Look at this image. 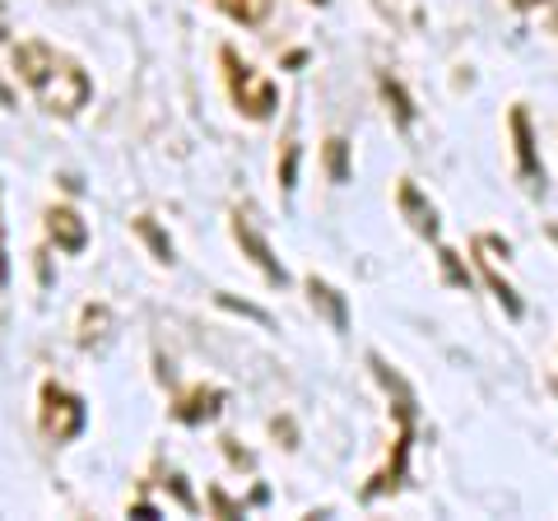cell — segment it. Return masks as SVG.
Segmentation results:
<instances>
[{
    "instance_id": "obj_1",
    "label": "cell",
    "mask_w": 558,
    "mask_h": 521,
    "mask_svg": "<svg viewBox=\"0 0 558 521\" xmlns=\"http://www.w3.org/2000/svg\"><path fill=\"white\" fill-rule=\"evenodd\" d=\"M10 61H14V75H20L28 84V94L38 98L43 112H51V117H80L84 108H89V98H94L89 71H84L75 57L57 51L51 43L24 38L20 47L10 51Z\"/></svg>"
},
{
    "instance_id": "obj_2",
    "label": "cell",
    "mask_w": 558,
    "mask_h": 521,
    "mask_svg": "<svg viewBox=\"0 0 558 521\" xmlns=\"http://www.w3.org/2000/svg\"><path fill=\"white\" fill-rule=\"evenodd\" d=\"M368 363H373V373L381 377V387H387V391L396 396V401H391V405L400 410V433H396V451H391V461H387V465H381V471L373 475V484H368V489H363V498H368V502H373V498H381V494H391V489H396V484H400V480H405V457H410V443H414V414H418V410H414V391L405 387V381H400V373H391V368H387V363H381L377 354H373Z\"/></svg>"
},
{
    "instance_id": "obj_3",
    "label": "cell",
    "mask_w": 558,
    "mask_h": 521,
    "mask_svg": "<svg viewBox=\"0 0 558 521\" xmlns=\"http://www.w3.org/2000/svg\"><path fill=\"white\" fill-rule=\"evenodd\" d=\"M219 65H223V84H229V98L238 102V112H242V117H252V121L275 117V108H279V89L256 71L252 61H242L233 47H219Z\"/></svg>"
},
{
    "instance_id": "obj_4",
    "label": "cell",
    "mask_w": 558,
    "mask_h": 521,
    "mask_svg": "<svg viewBox=\"0 0 558 521\" xmlns=\"http://www.w3.org/2000/svg\"><path fill=\"white\" fill-rule=\"evenodd\" d=\"M38 424L51 443H70V438H80L84 424H89V410H84V401L75 391H65L61 381H43V396H38Z\"/></svg>"
},
{
    "instance_id": "obj_5",
    "label": "cell",
    "mask_w": 558,
    "mask_h": 521,
    "mask_svg": "<svg viewBox=\"0 0 558 521\" xmlns=\"http://www.w3.org/2000/svg\"><path fill=\"white\" fill-rule=\"evenodd\" d=\"M233 242H238L242 256H247L270 284H289V270L279 266V256L270 252V242L260 238V229L252 223V210H233Z\"/></svg>"
},
{
    "instance_id": "obj_6",
    "label": "cell",
    "mask_w": 558,
    "mask_h": 521,
    "mask_svg": "<svg viewBox=\"0 0 558 521\" xmlns=\"http://www.w3.org/2000/svg\"><path fill=\"white\" fill-rule=\"evenodd\" d=\"M47 238L57 242L61 252L80 256L84 247H89V223L80 219V210H70V205H51L47 210Z\"/></svg>"
},
{
    "instance_id": "obj_7",
    "label": "cell",
    "mask_w": 558,
    "mask_h": 521,
    "mask_svg": "<svg viewBox=\"0 0 558 521\" xmlns=\"http://www.w3.org/2000/svg\"><path fill=\"white\" fill-rule=\"evenodd\" d=\"M396 205H400V215L410 219V229H414L418 238H438V210H433V205L424 201V191H418L410 178H400Z\"/></svg>"
},
{
    "instance_id": "obj_8",
    "label": "cell",
    "mask_w": 558,
    "mask_h": 521,
    "mask_svg": "<svg viewBox=\"0 0 558 521\" xmlns=\"http://www.w3.org/2000/svg\"><path fill=\"white\" fill-rule=\"evenodd\" d=\"M219 410H223V391L219 387H191L186 396H178L172 420L178 424H205V420H215Z\"/></svg>"
},
{
    "instance_id": "obj_9",
    "label": "cell",
    "mask_w": 558,
    "mask_h": 521,
    "mask_svg": "<svg viewBox=\"0 0 558 521\" xmlns=\"http://www.w3.org/2000/svg\"><path fill=\"white\" fill-rule=\"evenodd\" d=\"M512 135H517L521 178H526V182H545V168H539V159H535V141H531V117H526V108H512Z\"/></svg>"
},
{
    "instance_id": "obj_10",
    "label": "cell",
    "mask_w": 558,
    "mask_h": 521,
    "mask_svg": "<svg viewBox=\"0 0 558 521\" xmlns=\"http://www.w3.org/2000/svg\"><path fill=\"white\" fill-rule=\"evenodd\" d=\"M307 293H312V307H317V312H326V322L336 326V331H344V326H349L344 293H340V289H330L326 280H317V275H312V280H307Z\"/></svg>"
},
{
    "instance_id": "obj_11",
    "label": "cell",
    "mask_w": 558,
    "mask_h": 521,
    "mask_svg": "<svg viewBox=\"0 0 558 521\" xmlns=\"http://www.w3.org/2000/svg\"><path fill=\"white\" fill-rule=\"evenodd\" d=\"M131 229L149 242V252H154V260H163V266H172V256H178V247H172V238L154 223L149 215H140V219H131Z\"/></svg>"
},
{
    "instance_id": "obj_12",
    "label": "cell",
    "mask_w": 558,
    "mask_h": 521,
    "mask_svg": "<svg viewBox=\"0 0 558 521\" xmlns=\"http://www.w3.org/2000/svg\"><path fill=\"white\" fill-rule=\"evenodd\" d=\"M219 10L238 24H260L270 14V0H219Z\"/></svg>"
},
{
    "instance_id": "obj_13",
    "label": "cell",
    "mask_w": 558,
    "mask_h": 521,
    "mask_svg": "<svg viewBox=\"0 0 558 521\" xmlns=\"http://www.w3.org/2000/svg\"><path fill=\"white\" fill-rule=\"evenodd\" d=\"M326 172H330V182H349V141L344 135H330L326 141Z\"/></svg>"
},
{
    "instance_id": "obj_14",
    "label": "cell",
    "mask_w": 558,
    "mask_h": 521,
    "mask_svg": "<svg viewBox=\"0 0 558 521\" xmlns=\"http://www.w3.org/2000/svg\"><path fill=\"white\" fill-rule=\"evenodd\" d=\"M381 98L391 102V112H396L400 126H410V121H414V102L405 98V89H400V84H396L391 75H381Z\"/></svg>"
},
{
    "instance_id": "obj_15",
    "label": "cell",
    "mask_w": 558,
    "mask_h": 521,
    "mask_svg": "<svg viewBox=\"0 0 558 521\" xmlns=\"http://www.w3.org/2000/svg\"><path fill=\"white\" fill-rule=\"evenodd\" d=\"M484 280H488V284H494V293H498V299H502V307H508V317H521V299H517V293H512L508 284H502V280H498V270H494V266H488V256H484Z\"/></svg>"
},
{
    "instance_id": "obj_16",
    "label": "cell",
    "mask_w": 558,
    "mask_h": 521,
    "mask_svg": "<svg viewBox=\"0 0 558 521\" xmlns=\"http://www.w3.org/2000/svg\"><path fill=\"white\" fill-rule=\"evenodd\" d=\"M293 178H299V141H284V159H279V186L293 191Z\"/></svg>"
},
{
    "instance_id": "obj_17",
    "label": "cell",
    "mask_w": 558,
    "mask_h": 521,
    "mask_svg": "<svg viewBox=\"0 0 558 521\" xmlns=\"http://www.w3.org/2000/svg\"><path fill=\"white\" fill-rule=\"evenodd\" d=\"M442 270H447V280L457 284V289H470V275H465V266L457 260V252H447V247H442Z\"/></svg>"
},
{
    "instance_id": "obj_18",
    "label": "cell",
    "mask_w": 558,
    "mask_h": 521,
    "mask_svg": "<svg viewBox=\"0 0 558 521\" xmlns=\"http://www.w3.org/2000/svg\"><path fill=\"white\" fill-rule=\"evenodd\" d=\"M10 289V247H5V210H0V299Z\"/></svg>"
},
{
    "instance_id": "obj_19",
    "label": "cell",
    "mask_w": 558,
    "mask_h": 521,
    "mask_svg": "<svg viewBox=\"0 0 558 521\" xmlns=\"http://www.w3.org/2000/svg\"><path fill=\"white\" fill-rule=\"evenodd\" d=\"M219 303H223V307H233V312H242V317L260 322V326H270V312H260V307H252V303H238V299H229V293H219Z\"/></svg>"
},
{
    "instance_id": "obj_20",
    "label": "cell",
    "mask_w": 558,
    "mask_h": 521,
    "mask_svg": "<svg viewBox=\"0 0 558 521\" xmlns=\"http://www.w3.org/2000/svg\"><path fill=\"white\" fill-rule=\"evenodd\" d=\"M0 38H10V28H5V10H0Z\"/></svg>"
},
{
    "instance_id": "obj_21",
    "label": "cell",
    "mask_w": 558,
    "mask_h": 521,
    "mask_svg": "<svg viewBox=\"0 0 558 521\" xmlns=\"http://www.w3.org/2000/svg\"><path fill=\"white\" fill-rule=\"evenodd\" d=\"M512 5H521V10H526V5H535V0H512Z\"/></svg>"
}]
</instances>
